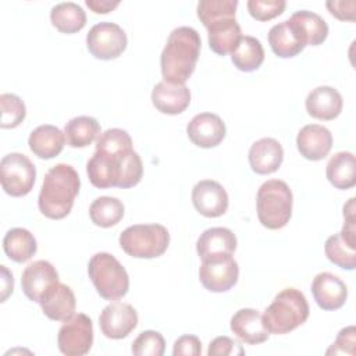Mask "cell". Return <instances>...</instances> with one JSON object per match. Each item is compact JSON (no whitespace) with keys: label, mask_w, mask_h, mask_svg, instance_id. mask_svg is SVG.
Segmentation results:
<instances>
[{"label":"cell","mask_w":356,"mask_h":356,"mask_svg":"<svg viewBox=\"0 0 356 356\" xmlns=\"http://www.w3.org/2000/svg\"><path fill=\"white\" fill-rule=\"evenodd\" d=\"M86 172L93 186L132 188L143 175V164L132 149V139L125 129L110 128L99 135L96 150L86 163Z\"/></svg>","instance_id":"6da1fadb"},{"label":"cell","mask_w":356,"mask_h":356,"mask_svg":"<svg viewBox=\"0 0 356 356\" xmlns=\"http://www.w3.org/2000/svg\"><path fill=\"white\" fill-rule=\"evenodd\" d=\"M202 40L196 29L178 26L168 35L160 56L161 74L165 82L185 83L195 71Z\"/></svg>","instance_id":"7a4b0ae2"},{"label":"cell","mask_w":356,"mask_h":356,"mask_svg":"<svg viewBox=\"0 0 356 356\" xmlns=\"http://www.w3.org/2000/svg\"><path fill=\"white\" fill-rule=\"evenodd\" d=\"M81 179L75 168L65 163L53 165L44 175L38 197L40 213L51 220L67 217L79 193Z\"/></svg>","instance_id":"3957f363"},{"label":"cell","mask_w":356,"mask_h":356,"mask_svg":"<svg viewBox=\"0 0 356 356\" xmlns=\"http://www.w3.org/2000/svg\"><path fill=\"white\" fill-rule=\"evenodd\" d=\"M309 303L296 288H285L264 310L263 323L270 334L282 335L302 325L309 317Z\"/></svg>","instance_id":"277c9868"},{"label":"cell","mask_w":356,"mask_h":356,"mask_svg":"<svg viewBox=\"0 0 356 356\" xmlns=\"http://www.w3.org/2000/svg\"><path fill=\"white\" fill-rule=\"evenodd\" d=\"M292 203V191L288 184L281 179H268L257 191V218L268 229L284 228L291 220Z\"/></svg>","instance_id":"5b68a950"},{"label":"cell","mask_w":356,"mask_h":356,"mask_svg":"<svg viewBox=\"0 0 356 356\" xmlns=\"http://www.w3.org/2000/svg\"><path fill=\"white\" fill-rule=\"evenodd\" d=\"M88 274L97 293L106 300H117L125 296L129 289L127 270L107 252H99L90 257Z\"/></svg>","instance_id":"8992f818"},{"label":"cell","mask_w":356,"mask_h":356,"mask_svg":"<svg viewBox=\"0 0 356 356\" xmlns=\"http://www.w3.org/2000/svg\"><path fill=\"white\" fill-rule=\"evenodd\" d=\"M118 242L131 257L154 259L167 250L170 234L161 224H135L121 232Z\"/></svg>","instance_id":"52a82bcc"},{"label":"cell","mask_w":356,"mask_h":356,"mask_svg":"<svg viewBox=\"0 0 356 356\" xmlns=\"http://www.w3.org/2000/svg\"><path fill=\"white\" fill-rule=\"evenodd\" d=\"M36 168L22 153H8L0 161V182L4 192L14 197L28 195L35 184Z\"/></svg>","instance_id":"ba28073f"},{"label":"cell","mask_w":356,"mask_h":356,"mask_svg":"<svg viewBox=\"0 0 356 356\" xmlns=\"http://www.w3.org/2000/svg\"><path fill=\"white\" fill-rule=\"evenodd\" d=\"M128 39L125 31L114 22L102 21L93 25L86 35L89 53L99 60H114L127 49Z\"/></svg>","instance_id":"9c48e42d"},{"label":"cell","mask_w":356,"mask_h":356,"mask_svg":"<svg viewBox=\"0 0 356 356\" xmlns=\"http://www.w3.org/2000/svg\"><path fill=\"white\" fill-rule=\"evenodd\" d=\"M57 345L63 355H86L93 345V323L90 317L78 313L65 320L58 330Z\"/></svg>","instance_id":"30bf717a"},{"label":"cell","mask_w":356,"mask_h":356,"mask_svg":"<svg viewBox=\"0 0 356 356\" xmlns=\"http://www.w3.org/2000/svg\"><path fill=\"white\" fill-rule=\"evenodd\" d=\"M239 267L232 256H221L202 260L199 280L210 292H227L238 282Z\"/></svg>","instance_id":"8fae6325"},{"label":"cell","mask_w":356,"mask_h":356,"mask_svg":"<svg viewBox=\"0 0 356 356\" xmlns=\"http://www.w3.org/2000/svg\"><path fill=\"white\" fill-rule=\"evenodd\" d=\"M138 325V313L124 302L107 305L99 316V327L104 337L110 339H122L128 337Z\"/></svg>","instance_id":"7c38bea8"},{"label":"cell","mask_w":356,"mask_h":356,"mask_svg":"<svg viewBox=\"0 0 356 356\" xmlns=\"http://www.w3.org/2000/svg\"><path fill=\"white\" fill-rule=\"evenodd\" d=\"M57 282L58 273L47 260H36L28 264L21 275V286L25 296L38 303Z\"/></svg>","instance_id":"4fadbf2b"},{"label":"cell","mask_w":356,"mask_h":356,"mask_svg":"<svg viewBox=\"0 0 356 356\" xmlns=\"http://www.w3.org/2000/svg\"><path fill=\"white\" fill-rule=\"evenodd\" d=\"M192 203L202 216L220 217L228 209V193L217 181L202 179L192 189Z\"/></svg>","instance_id":"5bb4252c"},{"label":"cell","mask_w":356,"mask_h":356,"mask_svg":"<svg viewBox=\"0 0 356 356\" xmlns=\"http://www.w3.org/2000/svg\"><path fill=\"white\" fill-rule=\"evenodd\" d=\"M186 134L193 145L210 149L222 142L227 128L220 115L214 113H200L188 122Z\"/></svg>","instance_id":"9a60e30c"},{"label":"cell","mask_w":356,"mask_h":356,"mask_svg":"<svg viewBox=\"0 0 356 356\" xmlns=\"http://www.w3.org/2000/svg\"><path fill=\"white\" fill-rule=\"evenodd\" d=\"M312 293L323 310L341 309L348 299V288L345 282L328 271L318 273L312 282Z\"/></svg>","instance_id":"2e32d148"},{"label":"cell","mask_w":356,"mask_h":356,"mask_svg":"<svg viewBox=\"0 0 356 356\" xmlns=\"http://www.w3.org/2000/svg\"><path fill=\"white\" fill-rule=\"evenodd\" d=\"M152 103L163 114L177 115L184 113L191 103V90L185 83L161 81L152 90Z\"/></svg>","instance_id":"e0dca14e"},{"label":"cell","mask_w":356,"mask_h":356,"mask_svg":"<svg viewBox=\"0 0 356 356\" xmlns=\"http://www.w3.org/2000/svg\"><path fill=\"white\" fill-rule=\"evenodd\" d=\"M296 147L307 160H323L332 147V135L320 124H307L298 132Z\"/></svg>","instance_id":"ac0fdd59"},{"label":"cell","mask_w":356,"mask_h":356,"mask_svg":"<svg viewBox=\"0 0 356 356\" xmlns=\"http://www.w3.org/2000/svg\"><path fill=\"white\" fill-rule=\"evenodd\" d=\"M229 327L236 338L248 345L263 343L270 337V332L264 327L260 312L250 307L239 309L231 317Z\"/></svg>","instance_id":"d6986e66"},{"label":"cell","mask_w":356,"mask_h":356,"mask_svg":"<svg viewBox=\"0 0 356 356\" xmlns=\"http://www.w3.org/2000/svg\"><path fill=\"white\" fill-rule=\"evenodd\" d=\"M236 250V236L225 227H213L200 234L196 242V252L200 260L232 256Z\"/></svg>","instance_id":"ffe728a7"},{"label":"cell","mask_w":356,"mask_h":356,"mask_svg":"<svg viewBox=\"0 0 356 356\" xmlns=\"http://www.w3.org/2000/svg\"><path fill=\"white\" fill-rule=\"evenodd\" d=\"M305 106L310 117L321 121H331L341 114L343 100L335 88L323 85L314 88L307 95Z\"/></svg>","instance_id":"44dd1931"},{"label":"cell","mask_w":356,"mask_h":356,"mask_svg":"<svg viewBox=\"0 0 356 356\" xmlns=\"http://www.w3.org/2000/svg\"><path fill=\"white\" fill-rule=\"evenodd\" d=\"M250 168L260 175L275 172L284 160V149L274 138H261L249 149Z\"/></svg>","instance_id":"7402d4cb"},{"label":"cell","mask_w":356,"mask_h":356,"mask_svg":"<svg viewBox=\"0 0 356 356\" xmlns=\"http://www.w3.org/2000/svg\"><path fill=\"white\" fill-rule=\"evenodd\" d=\"M268 43L274 54L281 58L298 56L306 47L303 38L291 19H285L268 31Z\"/></svg>","instance_id":"603a6c76"},{"label":"cell","mask_w":356,"mask_h":356,"mask_svg":"<svg viewBox=\"0 0 356 356\" xmlns=\"http://www.w3.org/2000/svg\"><path fill=\"white\" fill-rule=\"evenodd\" d=\"M42 312L53 321H65L75 314L76 300L72 289L57 282L39 302Z\"/></svg>","instance_id":"cb8c5ba5"},{"label":"cell","mask_w":356,"mask_h":356,"mask_svg":"<svg viewBox=\"0 0 356 356\" xmlns=\"http://www.w3.org/2000/svg\"><path fill=\"white\" fill-rule=\"evenodd\" d=\"M65 143L64 132L50 124L36 127L28 139L31 152L39 159L49 160L61 153Z\"/></svg>","instance_id":"d4e9b609"},{"label":"cell","mask_w":356,"mask_h":356,"mask_svg":"<svg viewBox=\"0 0 356 356\" xmlns=\"http://www.w3.org/2000/svg\"><path fill=\"white\" fill-rule=\"evenodd\" d=\"M206 28L209 32V46L216 54L220 56L232 53L242 38L241 26L235 17L218 19Z\"/></svg>","instance_id":"484cf974"},{"label":"cell","mask_w":356,"mask_h":356,"mask_svg":"<svg viewBox=\"0 0 356 356\" xmlns=\"http://www.w3.org/2000/svg\"><path fill=\"white\" fill-rule=\"evenodd\" d=\"M328 182L337 189H350L356 185V161L350 152L335 153L325 165Z\"/></svg>","instance_id":"4316f807"},{"label":"cell","mask_w":356,"mask_h":356,"mask_svg":"<svg viewBox=\"0 0 356 356\" xmlns=\"http://www.w3.org/2000/svg\"><path fill=\"white\" fill-rule=\"evenodd\" d=\"M299 31L306 46H318L328 36V25L323 17L309 10H299L289 18Z\"/></svg>","instance_id":"83f0119b"},{"label":"cell","mask_w":356,"mask_h":356,"mask_svg":"<svg viewBox=\"0 0 356 356\" xmlns=\"http://www.w3.org/2000/svg\"><path fill=\"white\" fill-rule=\"evenodd\" d=\"M3 249L8 259L17 263L28 261L38 250L33 234L25 228H11L3 238Z\"/></svg>","instance_id":"f1b7e54d"},{"label":"cell","mask_w":356,"mask_h":356,"mask_svg":"<svg viewBox=\"0 0 356 356\" xmlns=\"http://www.w3.org/2000/svg\"><path fill=\"white\" fill-rule=\"evenodd\" d=\"M50 21L63 33H75L86 25V13L74 1H63L51 7Z\"/></svg>","instance_id":"f546056e"},{"label":"cell","mask_w":356,"mask_h":356,"mask_svg":"<svg viewBox=\"0 0 356 356\" xmlns=\"http://www.w3.org/2000/svg\"><path fill=\"white\" fill-rule=\"evenodd\" d=\"M234 65L243 72L256 71L264 61V49L259 39L245 35L239 39L236 47L231 53Z\"/></svg>","instance_id":"4dcf8cb0"},{"label":"cell","mask_w":356,"mask_h":356,"mask_svg":"<svg viewBox=\"0 0 356 356\" xmlns=\"http://www.w3.org/2000/svg\"><path fill=\"white\" fill-rule=\"evenodd\" d=\"M64 135L68 146L86 147L100 135V125L93 117L78 115L65 124Z\"/></svg>","instance_id":"1f68e13d"},{"label":"cell","mask_w":356,"mask_h":356,"mask_svg":"<svg viewBox=\"0 0 356 356\" xmlns=\"http://www.w3.org/2000/svg\"><path fill=\"white\" fill-rule=\"evenodd\" d=\"M324 252L332 264L343 270H353L356 267V241L346 238L341 232L327 238Z\"/></svg>","instance_id":"d6a6232c"},{"label":"cell","mask_w":356,"mask_h":356,"mask_svg":"<svg viewBox=\"0 0 356 356\" xmlns=\"http://www.w3.org/2000/svg\"><path fill=\"white\" fill-rule=\"evenodd\" d=\"M89 217L95 225L110 228L122 220L124 204L117 197L100 196L89 206Z\"/></svg>","instance_id":"836d02e7"},{"label":"cell","mask_w":356,"mask_h":356,"mask_svg":"<svg viewBox=\"0 0 356 356\" xmlns=\"http://www.w3.org/2000/svg\"><path fill=\"white\" fill-rule=\"evenodd\" d=\"M236 7L238 0H200L196 13L200 22L204 26H209L218 19L235 17Z\"/></svg>","instance_id":"e575fe53"},{"label":"cell","mask_w":356,"mask_h":356,"mask_svg":"<svg viewBox=\"0 0 356 356\" xmlns=\"http://www.w3.org/2000/svg\"><path fill=\"white\" fill-rule=\"evenodd\" d=\"M0 107H1V120H0L1 128L4 129L15 128L25 120L26 107L19 96L14 93H1Z\"/></svg>","instance_id":"d590c367"},{"label":"cell","mask_w":356,"mask_h":356,"mask_svg":"<svg viewBox=\"0 0 356 356\" xmlns=\"http://www.w3.org/2000/svg\"><path fill=\"white\" fill-rule=\"evenodd\" d=\"M165 341L159 331L146 330L140 332L132 342L131 352L135 356H163Z\"/></svg>","instance_id":"8d00e7d4"},{"label":"cell","mask_w":356,"mask_h":356,"mask_svg":"<svg viewBox=\"0 0 356 356\" xmlns=\"http://www.w3.org/2000/svg\"><path fill=\"white\" fill-rule=\"evenodd\" d=\"M246 6L254 19L270 21L284 13L286 3L285 0H249Z\"/></svg>","instance_id":"74e56055"},{"label":"cell","mask_w":356,"mask_h":356,"mask_svg":"<svg viewBox=\"0 0 356 356\" xmlns=\"http://www.w3.org/2000/svg\"><path fill=\"white\" fill-rule=\"evenodd\" d=\"M327 355H349L353 356L356 353V328L353 325L342 328L334 343L325 352Z\"/></svg>","instance_id":"f35d334b"},{"label":"cell","mask_w":356,"mask_h":356,"mask_svg":"<svg viewBox=\"0 0 356 356\" xmlns=\"http://www.w3.org/2000/svg\"><path fill=\"white\" fill-rule=\"evenodd\" d=\"M209 356H235L245 355L243 348L229 337H217L214 338L207 349Z\"/></svg>","instance_id":"ab89813d"},{"label":"cell","mask_w":356,"mask_h":356,"mask_svg":"<svg viewBox=\"0 0 356 356\" xmlns=\"http://www.w3.org/2000/svg\"><path fill=\"white\" fill-rule=\"evenodd\" d=\"M202 353V342L196 335H182L174 342V356H199Z\"/></svg>","instance_id":"60d3db41"},{"label":"cell","mask_w":356,"mask_h":356,"mask_svg":"<svg viewBox=\"0 0 356 356\" xmlns=\"http://www.w3.org/2000/svg\"><path fill=\"white\" fill-rule=\"evenodd\" d=\"M327 8L330 10L331 15L341 21H355V13H356V3L355 0H334L325 3Z\"/></svg>","instance_id":"b9f144b4"},{"label":"cell","mask_w":356,"mask_h":356,"mask_svg":"<svg viewBox=\"0 0 356 356\" xmlns=\"http://www.w3.org/2000/svg\"><path fill=\"white\" fill-rule=\"evenodd\" d=\"M85 4L96 14H107L113 11L120 1L118 0H86Z\"/></svg>","instance_id":"7bdbcfd3"},{"label":"cell","mask_w":356,"mask_h":356,"mask_svg":"<svg viewBox=\"0 0 356 356\" xmlns=\"http://www.w3.org/2000/svg\"><path fill=\"white\" fill-rule=\"evenodd\" d=\"M14 280L13 274L7 270L6 266H1V302H4L10 293H13Z\"/></svg>","instance_id":"ee69618b"}]
</instances>
